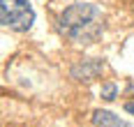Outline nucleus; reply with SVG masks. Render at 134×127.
Here are the masks:
<instances>
[{
    "label": "nucleus",
    "mask_w": 134,
    "mask_h": 127,
    "mask_svg": "<svg viewBox=\"0 0 134 127\" xmlns=\"http://www.w3.org/2000/svg\"><path fill=\"white\" fill-rule=\"evenodd\" d=\"M0 23L16 32L30 30L35 23V9L30 0H0Z\"/></svg>",
    "instance_id": "2"
},
{
    "label": "nucleus",
    "mask_w": 134,
    "mask_h": 127,
    "mask_svg": "<svg viewBox=\"0 0 134 127\" xmlns=\"http://www.w3.org/2000/svg\"><path fill=\"white\" fill-rule=\"evenodd\" d=\"M125 111L134 116V102H127V104H125Z\"/></svg>",
    "instance_id": "6"
},
{
    "label": "nucleus",
    "mask_w": 134,
    "mask_h": 127,
    "mask_svg": "<svg viewBox=\"0 0 134 127\" xmlns=\"http://www.w3.org/2000/svg\"><path fill=\"white\" fill-rule=\"evenodd\" d=\"M132 9H134V0H132Z\"/></svg>",
    "instance_id": "7"
},
{
    "label": "nucleus",
    "mask_w": 134,
    "mask_h": 127,
    "mask_svg": "<svg viewBox=\"0 0 134 127\" xmlns=\"http://www.w3.org/2000/svg\"><path fill=\"white\" fill-rule=\"evenodd\" d=\"M102 70H104V62L102 60H83V62H79V65H74L72 67V79H76V81H93V79H97L99 74H102Z\"/></svg>",
    "instance_id": "3"
},
{
    "label": "nucleus",
    "mask_w": 134,
    "mask_h": 127,
    "mask_svg": "<svg viewBox=\"0 0 134 127\" xmlns=\"http://www.w3.org/2000/svg\"><path fill=\"white\" fill-rule=\"evenodd\" d=\"M58 32L74 44H93L104 32V14L93 2H74L60 12Z\"/></svg>",
    "instance_id": "1"
},
{
    "label": "nucleus",
    "mask_w": 134,
    "mask_h": 127,
    "mask_svg": "<svg viewBox=\"0 0 134 127\" xmlns=\"http://www.w3.org/2000/svg\"><path fill=\"white\" fill-rule=\"evenodd\" d=\"M116 95H118V88H116L113 83H104L102 85V97L107 99V102H113Z\"/></svg>",
    "instance_id": "5"
},
{
    "label": "nucleus",
    "mask_w": 134,
    "mask_h": 127,
    "mask_svg": "<svg viewBox=\"0 0 134 127\" xmlns=\"http://www.w3.org/2000/svg\"><path fill=\"white\" fill-rule=\"evenodd\" d=\"M90 120H93L95 127H132L130 123L120 120V116L107 111V109H97V111H93Z\"/></svg>",
    "instance_id": "4"
}]
</instances>
